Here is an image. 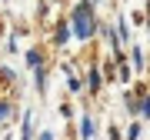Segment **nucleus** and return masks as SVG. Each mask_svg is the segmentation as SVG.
Masks as SVG:
<instances>
[{
  "instance_id": "nucleus-17",
  "label": "nucleus",
  "mask_w": 150,
  "mask_h": 140,
  "mask_svg": "<svg viewBox=\"0 0 150 140\" xmlns=\"http://www.w3.org/2000/svg\"><path fill=\"white\" fill-rule=\"evenodd\" d=\"M37 140H54V134H50V130H43V134H37Z\"/></svg>"
},
{
  "instance_id": "nucleus-20",
  "label": "nucleus",
  "mask_w": 150,
  "mask_h": 140,
  "mask_svg": "<svg viewBox=\"0 0 150 140\" xmlns=\"http://www.w3.org/2000/svg\"><path fill=\"white\" fill-rule=\"evenodd\" d=\"M147 70H150V64H147Z\"/></svg>"
},
{
  "instance_id": "nucleus-12",
  "label": "nucleus",
  "mask_w": 150,
  "mask_h": 140,
  "mask_svg": "<svg viewBox=\"0 0 150 140\" xmlns=\"http://www.w3.org/2000/svg\"><path fill=\"white\" fill-rule=\"evenodd\" d=\"M20 140H33V113L30 110L23 113V134H20Z\"/></svg>"
},
{
  "instance_id": "nucleus-15",
  "label": "nucleus",
  "mask_w": 150,
  "mask_h": 140,
  "mask_svg": "<svg viewBox=\"0 0 150 140\" xmlns=\"http://www.w3.org/2000/svg\"><path fill=\"white\" fill-rule=\"evenodd\" d=\"M127 140H140V124H130L127 127Z\"/></svg>"
},
{
  "instance_id": "nucleus-2",
  "label": "nucleus",
  "mask_w": 150,
  "mask_h": 140,
  "mask_svg": "<svg viewBox=\"0 0 150 140\" xmlns=\"http://www.w3.org/2000/svg\"><path fill=\"white\" fill-rule=\"evenodd\" d=\"M100 90H103V74H100V60H97V64L87 67V93L100 97Z\"/></svg>"
},
{
  "instance_id": "nucleus-9",
  "label": "nucleus",
  "mask_w": 150,
  "mask_h": 140,
  "mask_svg": "<svg viewBox=\"0 0 150 140\" xmlns=\"http://www.w3.org/2000/svg\"><path fill=\"white\" fill-rule=\"evenodd\" d=\"M23 60H27V70L40 67V64H43V50H40V47H30L27 54H23Z\"/></svg>"
},
{
  "instance_id": "nucleus-7",
  "label": "nucleus",
  "mask_w": 150,
  "mask_h": 140,
  "mask_svg": "<svg viewBox=\"0 0 150 140\" xmlns=\"http://www.w3.org/2000/svg\"><path fill=\"white\" fill-rule=\"evenodd\" d=\"M93 134H97L93 117H90V113H83V117H80V140H93Z\"/></svg>"
},
{
  "instance_id": "nucleus-4",
  "label": "nucleus",
  "mask_w": 150,
  "mask_h": 140,
  "mask_svg": "<svg viewBox=\"0 0 150 140\" xmlns=\"http://www.w3.org/2000/svg\"><path fill=\"white\" fill-rule=\"evenodd\" d=\"M130 70L134 74H144L147 70V50L144 47H130Z\"/></svg>"
},
{
  "instance_id": "nucleus-14",
  "label": "nucleus",
  "mask_w": 150,
  "mask_h": 140,
  "mask_svg": "<svg viewBox=\"0 0 150 140\" xmlns=\"http://www.w3.org/2000/svg\"><path fill=\"white\" fill-rule=\"evenodd\" d=\"M10 113H13V103H10V100H0V124H4Z\"/></svg>"
},
{
  "instance_id": "nucleus-8",
  "label": "nucleus",
  "mask_w": 150,
  "mask_h": 140,
  "mask_svg": "<svg viewBox=\"0 0 150 140\" xmlns=\"http://www.w3.org/2000/svg\"><path fill=\"white\" fill-rule=\"evenodd\" d=\"M113 30H117V40H120V43H127V40H130V23H127V17H123V13L117 17Z\"/></svg>"
},
{
  "instance_id": "nucleus-13",
  "label": "nucleus",
  "mask_w": 150,
  "mask_h": 140,
  "mask_svg": "<svg viewBox=\"0 0 150 140\" xmlns=\"http://www.w3.org/2000/svg\"><path fill=\"white\" fill-rule=\"evenodd\" d=\"M117 77H120L123 83H130V77H134V70H130V64H127V60H117Z\"/></svg>"
},
{
  "instance_id": "nucleus-11",
  "label": "nucleus",
  "mask_w": 150,
  "mask_h": 140,
  "mask_svg": "<svg viewBox=\"0 0 150 140\" xmlns=\"http://www.w3.org/2000/svg\"><path fill=\"white\" fill-rule=\"evenodd\" d=\"M123 107H127L130 117H137V97H134V90H130V87L123 90Z\"/></svg>"
},
{
  "instance_id": "nucleus-10",
  "label": "nucleus",
  "mask_w": 150,
  "mask_h": 140,
  "mask_svg": "<svg viewBox=\"0 0 150 140\" xmlns=\"http://www.w3.org/2000/svg\"><path fill=\"white\" fill-rule=\"evenodd\" d=\"M137 117H150V93L140 90V100H137Z\"/></svg>"
},
{
  "instance_id": "nucleus-18",
  "label": "nucleus",
  "mask_w": 150,
  "mask_h": 140,
  "mask_svg": "<svg viewBox=\"0 0 150 140\" xmlns=\"http://www.w3.org/2000/svg\"><path fill=\"white\" fill-rule=\"evenodd\" d=\"M144 20H147V40H150V7H147V17H144Z\"/></svg>"
},
{
  "instance_id": "nucleus-19",
  "label": "nucleus",
  "mask_w": 150,
  "mask_h": 140,
  "mask_svg": "<svg viewBox=\"0 0 150 140\" xmlns=\"http://www.w3.org/2000/svg\"><path fill=\"white\" fill-rule=\"evenodd\" d=\"M50 4H57V0H50Z\"/></svg>"
},
{
  "instance_id": "nucleus-16",
  "label": "nucleus",
  "mask_w": 150,
  "mask_h": 140,
  "mask_svg": "<svg viewBox=\"0 0 150 140\" xmlns=\"http://www.w3.org/2000/svg\"><path fill=\"white\" fill-rule=\"evenodd\" d=\"M107 140H120V130H117V127H110V130H107Z\"/></svg>"
},
{
  "instance_id": "nucleus-1",
  "label": "nucleus",
  "mask_w": 150,
  "mask_h": 140,
  "mask_svg": "<svg viewBox=\"0 0 150 140\" xmlns=\"http://www.w3.org/2000/svg\"><path fill=\"white\" fill-rule=\"evenodd\" d=\"M67 23H70V37L77 43H90L100 30V17H97V0H77L67 13Z\"/></svg>"
},
{
  "instance_id": "nucleus-3",
  "label": "nucleus",
  "mask_w": 150,
  "mask_h": 140,
  "mask_svg": "<svg viewBox=\"0 0 150 140\" xmlns=\"http://www.w3.org/2000/svg\"><path fill=\"white\" fill-rule=\"evenodd\" d=\"M70 40H74L70 37V23H67V17H60L54 23V47H67Z\"/></svg>"
},
{
  "instance_id": "nucleus-6",
  "label": "nucleus",
  "mask_w": 150,
  "mask_h": 140,
  "mask_svg": "<svg viewBox=\"0 0 150 140\" xmlns=\"http://www.w3.org/2000/svg\"><path fill=\"white\" fill-rule=\"evenodd\" d=\"M64 74H67V90H70V93H74V97H77V93L83 90V83H80V77H77L74 70H70V64H64Z\"/></svg>"
},
{
  "instance_id": "nucleus-5",
  "label": "nucleus",
  "mask_w": 150,
  "mask_h": 140,
  "mask_svg": "<svg viewBox=\"0 0 150 140\" xmlns=\"http://www.w3.org/2000/svg\"><path fill=\"white\" fill-rule=\"evenodd\" d=\"M30 74H33V87H37V93H40V97H47V64L33 67Z\"/></svg>"
}]
</instances>
